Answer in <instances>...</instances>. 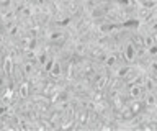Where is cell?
<instances>
[{
	"instance_id": "1",
	"label": "cell",
	"mask_w": 157,
	"mask_h": 131,
	"mask_svg": "<svg viewBox=\"0 0 157 131\" xmlns=\"http://www.w3.org/2000/svg\"><path fill=\"white\" fill-rule=\"evenodd\" d=\"M123 56L126 57V61L132 64L137 59V46L132 41H126L124 46H123Z\"/></svg>"
}]
</instances>
